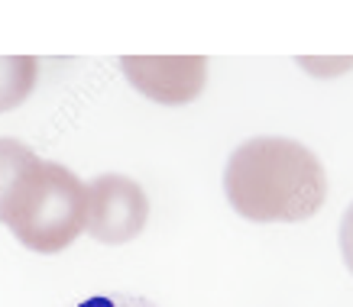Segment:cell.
<instances>
[{
    "instance_id": "cell-1",
    "label": "cell",
    "mask_w": 353,
    "mask_h": 307,
    "mask_svg": "<svg viewBox=\"0 0 353 307\" xmlns=\"http://www.w3.org/2000/svg\"><path fill=\"white\" fill-rule=\"evenodd\" d=\"M224 194L253 223H299L321 211L327 175L308 146L285 136H256L234 149Z\"/></svg>"
},
{
    "instance_id": "cell-2",
    "label": "cell",
    "mask_w": 353,
    "mask_h": 307,
    "mask_svg": "<svg viewBox=\"0 0 353 307\" xmlns=\"http://www.w3.org/2000/svg\"><path fill=\"white\" fill-rule=\"evenodd\" d=\"M3 223L32 253H62L88 226V184L72 169L39 159L17 181Z\"/></svg>"
},
{
    "instance_id": "cell-3",
    "label": "cell",
    "mask_w": 353,
    "mask_h": 307,
    "mask_svg": "<svg viewBox=\"0 0 353 307\" xmlns=\"http://www.w3.org/2000/svg\"><path fill=\"white\" fill-rule=\"evenodd\" d=\"M150 220V198L127 175H97L88 184V226L97 243L120 246L137 240Z\"/></svg>"
},
{
    "instance_id": "cell-4",
    "label": "cell",
    "mask_w": 353,
    "mask_h": 307,
    "mask_svg": "<svg viewBox=\"0 0 353 307\" xmlns=\"http://www.w3.org/2000/svg\"><path fill=\"white\" fill-rule=\"evenodd\" d=\"M120 68L127 81L156 104H192L208 81L204 55H123Z\"/></svg>"
},
{
    "instance_id": "cell-5",
    "label": "cell",
    "mask_w": 353,
    "mask_h": 307,
    "mask_svg": "<svg viewBox=\"0 0 353 307\" xmlns=\"http://www.w3.org/2000/svg\"><path fill=\"white\" fill-rule=\"evenodd\" d=\"M39 62L32 55H0V114L17 110L36 87Z\"/></svg>"
},
{
    "instance_id": "cell-6",
    "label": "cell",
    "mask_w": 353,
    "mask_h": 307,
    "mask_svg": "<svg viewBox=\"0 0 353 307\" xmlns=\"http://www.w3.org/2000/svg\"><path fill=\"white\" fill-rule=\"evenodd\" d=\"M36 162H39V156H36L26 142L10 139V136H0V223H3L7 201H10L17 181H20Z\"/></svg>"
},
{
    "instance_id": "cell-7",
    "label": "cell",
    "mask_w": 353,
    "mask_h": 307,
    "mask_svg": "<svg viewBox=\"0 0 353 307\" xmlns=\"http://www.w3.org/2000/svg\"><path fill=\"white\" fill-rule=\"evenodd\" d=\"M75 307H156V304L150 297H139V295H94Z\"/></svg>"
},
{
    "instance_id": "cell-8",
    "label": "cell",
    "mask_w": 353,
    "mask_h": 307,
    "mask_svg": "<svg viewBox=\"0 0 353 307\" xmlns=\"http://www.w3.org/2000/svg\"><path fill=\"white\" fill-rule=\"evenodd\" d=\"M299 65H305V68H311V72H318V78H334L337 72H343V68H350L353 59H299Z\"/></svg>"
},
{
    "instance_id": "cell-9",
    "label": "cell",
    "mask_w": 353,
    "mask_h": 307,
    "mask_svg": "<svg viewBox=\"0 0 353 307\" xmlns=\"http://www.w3.org/2000/svg\"><path fill=\"white\" fill-rule=\"evenodd\" d=\"M341 255H343V262H347V268L353 272V204L347 207V213H343V220H341Z\"/></svg>"
}]
</instances>
